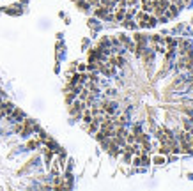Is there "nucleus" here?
Listing matches in <instances>:
<instances>
[{
    "label": "nucleus",
    "instance_id": "obj_1",
    "mask_svg": "<svg viewBox=\"0 0 193 191\" xmlns=\"http://www.w3.org/2000/svg\"><path fill=\"white\" fill-rule=\"evenodd\" d=\"M99 105H101V108H103V112H105L106 115H115L117 110H119L117 101H112L110 97H103V99L99 101Z\"/></svg>",
    "mask_w": 193,
    "mask_h": 191
},
{
    "label": "nucleus",
    "instance_id": "obj_2",
    "mask_svg": "<svg viewBox=\"0 0 193 191\" xmlns=\"http://www.w3.org/2000/svg\"><path fill=\"white\" fill-rule=\"evenodd\" d=\"M98 71H99V74H103V76H106V78L115 76V67L110 66L108 62H98Z\"/></svg>",
    "mask_w": 193,
    "mask_h": 191
},
{
    "label": "nucleus",
    "instance_id": "obj_3",
    "mask_svg": "<svg viewBox=\"0 0 193 191\" xmlns=\"http://www.w3.org/2000/svg\"><path fill=\"white\" fill-rule=\"evenodd\" d=\"M140 58L144 60V64H149V62H153V60H154V50H153V48H147V46H145V50L142 51Z\"/></svg>",
    "mask_w": 193,
    "mask_h": 191
},
{
    "label": "nucleus",
    "instance_id": "obj_4",
    "mask_svg": "<svg viewBox=\"0 0 193 191\" xmlns=\"http://www.w3.org/2000/svg\"><path fill=\"white\" fill-rule=\"evenodd\" d=\"M9 119H11L12 122H21V120L25 119V113H23L20 108H12V112L9 113Z\"/></svg>",
    "mask_w": 193,
    "mask_h": 191
},
{
    "label": "nucleus",
    "instance_id": "obj_5",
    "mask_svg": "<svg viewBox=\"0 0 193 191\" xmlns=\"http://www.w3.org/2000/svg\"><path fill=\"white\" fill-rule=\"evenodd\" d=\"M106 152L112 156V158H119L121 156V152H122V149L117 145V143H113V142H110V145L106 147Z\"/></svg>",
    "mask_w": 193,
    "mask_h": 191
},
{
    "label": "nucleus",
    "instance_id": "obj_6",
    "mask_svg": "<svg viewBox=\"0 0 193 191\" xmlns=\"http://www.w3.org/2000/svg\"><path fill=\"white\" fill-rule=\"evenodd\" d=\"M108 9L106 7H103V5H98V7H94V16L96 18H99V19H105L106 16H108Z\"/></svg>",
    "mask_w": 193,
    "mask_h": 191
},
{
    "label": "nucleus",
    "instance_id": "obj_7",
    "mask_svg": "<svg viewBox=\"0 0 193 191\" xmlns=\"http://www.w3.org/2000/svg\"><path fill=\"white\" fill-rule=\"evenodd\" d=\"M124 14H126V7H115L113 11V21H122L124 19Z\"/></svg>",
    "mask_w": 193,
    "mask_h": 191
},
{
    "label": "nucleus",
    "instance_id": "obj_8",
    "mask_svg": "<svg viewBox=\"0 0 193 191\" xmlns=\"http://www.w3.org/2000/svg\"><path fill=\"white\" fill-rule=\"evenodd\" d=\"M179 11H181V9H179V7H177L176 4H170V5H168V9L165 11V16H167V18L170 19V18L177 16V12H179Z\"/></svg>",
    "mask_w": 193,
    "mask_h": 191
},
{
    "label": "nucleus",
    "instance_id": "obj_9",
    "mask_svg": "<svg viewBox=\"0 0 193 191\" xmlns=\"http://www.w3.org/2000/svg\"><path fill=\"white\" fill-rule=\"evenodd\" d=\"M153 50H154V53H165L167 51V46H165V43L161 41V43H153Z\"/></svg>",
    "mask_w": 193,
    "mask_h": 191
},
{
    "label": "nucleus",
    "instance_id": "obj_10",
    "mask_svg": "<svg viewBox=\"0 0 193 191\" xmlns=\"http://www.w3.org/2000/svg\"><path fill=\"white\" fill-rule=\"evenodd\" d=\"M99 5L106 7L110 12H113V11H115V0H99Z\"/></svg>",
    "mask_w": 193,
    "mask_h": 191
},
{
    "label": "nucleus",
    "instance_id": "obj_11",
    "mask_svg": "<svg viewBox=\"0 0 193 191\" xmlns=\"http://www.w3.org/2000/svg\"><path fill=\"white\" fill-rule=\"evenodd\" d=\"M163 43L167 44V50H176V48H177V41L172 39V37H165Z\"/></svg>",
    "mask_w": 193,
    "mask_h": 191
},
{
    "label": "nucleus",
    "instance_id": "obj_12",
    "mask_svg": "<svg viewBox=\"0 0 193 191\" xmlns=\"http://www.w3.org/2000/svg\"><path fill=\"white\" fill-rule=\"evenodd\" d=\"M151 161H153L154 165H165V163H167V156H165V154H158V156H154Z\"/></svg>",
    "mask_w": 193,
    "mask_h": 191
},
{
    "label": "nucleus",
    "instance_id": "obj_13",
    "mask_svg": "<svg viewBox=\"0 0 193 191\" xmlns=\"http://www.w3.org/2000/svg\"><path fill=\"white\" fill-rule=\"evenodd\" d=\"M76 4V7L80 9V11H89L90 9V4L87 2V0H78V2H74Z\"/></svg>",
    "mask_w": 193,
    "mask_h": 191
},
{
    "label": "nucleus",
    "instance_id": "obj_14",
    "mask_svg": "<svg viewBox=\"0 0 193 191\" xmlns=\"http://www.w3.org/2000/svg\"><path fill=\"white\" fill-rule=\"evenodd\" d=\"M76 97H78V94H76V92H73V90L66 92V103H67V105H71V103H73Z\"/></svg>",
    "mask_w": 193,
    "mask_h": 191
},
{
    "label": "nucleus",
    "instance_id": "obj_15",
    "mask_svg": "<svg viewBox=\"0 0 193 191\" xmlns=\"http://www.w3.org/2000/svg\"><path fill=\"white\" fill-rule=\"evenodd\" d=\"M147 37L144 35V34H135V43H138V44H147Z\"/></svg>",
    "mask_w": 193,
    "mask_h": 191
},
{
    "label": "nucleus",
    "instance_id": "obj_16",
    "mask_svg": "<svg viewBox=\"0 0 193 191\" xmlns=\"http://www.w3.org/2000/svg\"><path fill=\"white\" fill-rule=\"evenodd\" d=\"M147 140H149V135H147V133L142 131V133L137 135V143H144V142H147Z\"/></svg>",
    "mask_w": 193,
    "mask_h": 191
},
{
    "label": "nucleus",
    "instance_id": "obj_17",
    "mask_svg": "<svg viewBox=\"0 0 193 191\" xmlns=\"http://www.w3.org/2000/svg\"><path fill=\"white\" fill-rule=\"evenodd\" d=\"M121 23H122L126 28H137V27H138V23H133V19H122Z\"/></svg>",
    "mask_w": 193,
    "mask_h": 191
},
{
    "label": "nucleus",
    "instance_id": "obj_18",
    "mask_svg": "<svg viewBox=\"0 0 193 191\" xmlns=\"http://www.w3.org/2000/svg\"><path fill=\"white\" fill-rule=\"evenodd\" d=\"M140 149H142V151H145V152H151V149H153V143H151V140H147V142L140 143Z\"/></svg>",
    "mask_w": 193,
    "mask_h": 191
},
{
    "label": "nucleus",
    "instance_id": "obj_19",
    "mask_svg": "<svg viewBox=\"0 0 193 191\" xmlns=\"http://www.w3.org/2000/svg\"><path fill=\"white\" fill-rule=\"evenodd\" d=\"M117 96V90L115 89H106L105 90V97H115Z\"/></svg>",
    "mask_w": 193,
    "mask_h": 191
},
{
    "label": "nucleus",
    "instance_id": "obj_20",
    "mask_svg": "<svg viewBox=\"0 0 193 191\" xmlns=\"http://www.w3.org/2000/svg\"><path fill=\"white\" fill-rule=\"evenodd\" d=\"M149 39H151V43H161V41H163V37H161L160 34H153Z\"/></svg>",
    "mask_w": 193,
    "mask_h": 191
},
{
    "label": "nucleus",
    "instance_id": "obj_21",
    "mask_svg": "<svg viewBox=\"0 0 193 191\" xmlns=\"http://www.w3.org/2000/svg\"><path fill=\"white\" fill-rule=\"evenodd\" d=\"M76 71H78V73H85V71H87V64L76 62Z\"/></svg>",
    "mask_w": 193,
    "mask_h": 191
},
{
    "label": "nucleus",
    "instance_id": "obj_22",
    "mask_svg": "<svg viewBox=\"0 0 193 191\" xmlns=\"http://www.w3.org/2000/svg\"><path fill=\"white\" fill-rule=\"evenodd\" d=\"M121 154H122V161H124V163H128V165H131V158H133V156H131V154H128V152H121Z\"/></svg>",
    "mask_w": 193,
    "mask_h": 191
},
{
    "label": "nucleus",
    "instance_id": "obj_23",
    "mask_svg": "<svg viewBox=\"0 0 193 191\" xmlns=\"http://www.w3.org/2000/svg\"><path fill=\"white\" fill-rule=\"evenodd\" d=\"M131 133H135V135L142 133V126H140V124H133V126H131Z\"/></svg>",
    "mask_w": 193,
    "mask_h": 191
},
{
    "label": "nucleus",
    "instance_id": "obj_24",
    "mask_svg": "<svg viewBox=\"0 0 193 191\" xmlns=\"http://www.w3.org/2000/svg\"><path fill=\"white\" fill-rule=\"evenodd\" d=\"M37 145H39V142H37V140H30V142L27 143V149H30V151H34V149H35Z\"/></svg>",
    "mask_w": 193,
    "mask_h": 191
},
{
    "label": "nucleus",
    "instance_id": "obj_25",
    "mask_svg": "<svg viewBox=\"0 0 193 191\" xmlns=\"http://www.w3.org/2000/svg\"><path fill=\"white\" fill-rule=\"evenodd\" d=\"M140 0H128V7H138Z\"/></svg>",
    "mask_w": 193,
    "mask_h": 191
},
{
    "label": "nucleus",
    "instance_id": "obj_26",
    "mask_svg": "<svg viewBox=\"0 0 193 191\" xmlns=\"http://www.w3.org/2000/svg\"><path fill=\"white\" fill-rule=\"evenodd\" d=\"M44 158H46V161L50 163V161H51V158H53V154H51L50 151H44Z\"/></svg>",
    "mask_w": 193,
    "mask_h": 191
},
{
    "label": "nucleus",
    "instance_id": "obj_27",
    "mask_svg": "<svg viewBox=\"0 0 193 191\" xmlns=\"http://www.w3.org/2000/svg\"><path fill=\"white\" fill-rule=\"evenodd\" d=\"M190 94H192V99H193V90H192V92H190Z\"/></svg>",
    "mask_w": 193,
    "mask_h": 191
},
{
    "label": "nucleus",
    "instance_id": "obj_28",
    "mask_svg": "<svg viewBox=\"0 0 193 191\" xmlns=\"http://www.w3.org/2000/svg\"><path fill=\"white\" fill-rule=\"evenodd\" d=\"M190 119H192V124H193V117H190Z\"/></svg>",
    "mask_w": 193,
    "mask_h": 191
},
{
    "label": "nucleus",
    "instance_id": "obj_29",
    "mask_svg": "<svg viewBox=\"0 0 193 191\" xmlns=\"http://www.w3.org/2000/svg\"><path fill=\"white\" fill-rule=\"evenodd\" d=\"M73 2H78V0H73Z\"/></svg>",
    "mask_w": 193,
    "mask_h": 191
}]
</instances>
